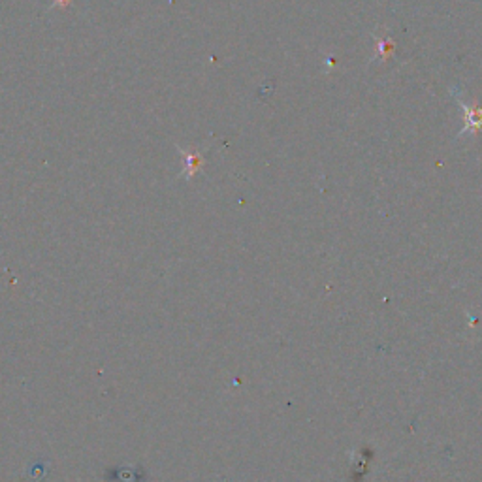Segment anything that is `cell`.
<instances>
[{
	"mask_svg": "<svg viewBox=\"0 0 482 482\" xmlns=\"http://www.w3.org/2000/svg\"><path fill=\"white\" fill-rule=\"evenodd\" d=\"M458 104H460V108L463 109V115H465V126L461 128L460 136L476 134L478 130H482V108L471 106V104L463 100H458Z\"/></svg>",
	"mask_w": 482,
	"mask_h": 482,
	"instance_id": "cell-1",
	"label": "cell"
},
{
	"mask_svg": "<svg viewBox=\"0 0 482 482\" xmlns=\"http://www.w3.org/2000/svg\"><path fill=\"white\" fill-rule=\"evenodd\" d=\"M183 155H185V160H187V175H192V173L200 168L201 157L196 155V153H187V151H183Z\"/></svg>",
	"mask_w": 482,
	"mask_h": 482,
	"instance_id": "cell-2",
	"label": "cell"
},
{
	"mask_svg": "<svg viewBox=\"0 0 482 482\" xmlns=\"http://www.w3.org/2000/svg\"><path fill=\"white\" fill-rule=\"evenodd\" d=\"M68 2H70V0H57V2H55V4H57V6H66V4H68Z\"/></svg>",
	"mask_w": 482,
	"mask_h": 482,
	"instance_id": "cell-3",
	"label": "cell"
}]
</instances>
